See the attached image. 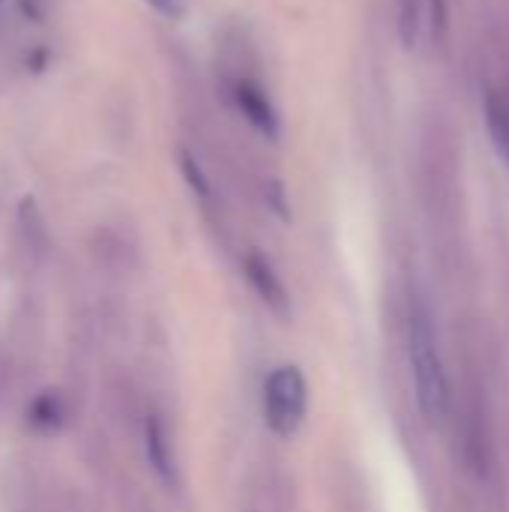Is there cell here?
I'll return each mask as SVG.
<instances>
[{
    "label": "cell",
    "instance_id": "cell-6",
    "mask_svg": "<svg viewBox=\"0 0 509 512\" xmlns=\"http://www.w3.org/2000/svg\"><path fill=\"white\" fill-rule=\"evenodd\" d=\"M147 447H150L153 468H156L159 474H165V477H168V468H171V462H168V456H165V438H162V429H159V423H150V432H147Z\"/></svg>",
    "mask_w": 509,
    "mask_h": 512
},
{
    "label": "cell",
    "instance_id": "cell-2",
    "mask_svg": "<svg viewBox=\"0 0 509 512\" xmlns=\"http://www.w3.org/2000/svg\"><path fill=\"white\" fill-rule=\"evenodd\" d=\"M264 414L276 435H294L306 414V381L300 369L282 366L264 387Z\"/></svg>",
    "mask_w": 509,
    "mask_h": 512
},
{
    "label": "cell",
    "instance_id": "cell-8",
    "mask_svg": "<svg viewBox=\"0 0 509 512\" xmlns=\"http://www.w3.org/2000/svg\"><path fill=\"white\" fill-rule=\"evenodd\" d=\"M150 6H156L162 15H171V18H177L180 12H183V6H180V0H147Z\"/></svg>",
    "mask_w": 509,
    "mask_h": 512
},
{
    "label": "cell",
    "instance_id": "cell-7",
    "mask_svg": "<svg viewBox=\"0 0 509 512\" xmlns=\"http://www.w3.org/2000/svg\"><path fill=\"white\" fill-rule=\"evenodd\" d=\"M183 171H186V177H189V183L201 192V195H207L210 192V186H207V180H204V174H201V168H198V162L189 156V153H183Z\"/></svg>",
    "mask_w": 509,
    "mask_h": 512
},
{
    "label": "cell",
    "instance_id": "cell-3",
    "mask_svg": "<svg viewBox=\"0 0 509 512\" xmlns=\"http://www.w3.org/2000/svg\"><path fill=\"white\" fill-rule=\"evenodd\" d=\"M234 99L240 105V111L246 114V120L264 132L267 138H276L279 135V117H276V108L273 102L267 99V93L255 84V81H237L234 84Z\"/></svg>",
    "mask_w": 509,
    "mask_h": 512
},
{
    "label": "cell",
    "instance_id": "cell-1",
    "mask_svg": "<svg viewBox=\"0 0 509 512\" xmlns=\"http://www.w3.org/2000/svg\"><path fill=\"white\" fill-rule=\"evenodd\" d=\"M408 357H411L417 405L429 423H438L447 411V378L438 351L435 321L423 303H414L408 318Z\"/></svg>",
    "mask_w": 509,
    "mask_h": 512
},
{
    "label": "cell",
    "instance_id": "cell-4",
    "mask_svg": "<svg viewBox=\"0 0 509 512\" xmlns=\"http://www.w3.org/2000/svg\"><path fill=\"white\" fill-rule=\"evenodd\" d=\"M486 129L501 162L509 168V105L498 90L486 93Z\"/></svg>",
    "mask_w": 509,
    "mask_h": 512
},
{
    "label": "cell",
    "instance_id": "cell-5",
    "mask_svg": "<svg viewBox=\"0 0 509 512\" xmlns=\"http://www.w3.org/2000/svg\"><path fill=\"white\" fill-rule=\"evenodd\" d=\"M246 270H249V279L255 282V288L261 291V297L273 306H285V288L279 285L276 273L270 270V264L258 255H249L246 258Z\"/></svg>",
    "mask_w": 509,
    "mask_h": 512
}]
</instances>
